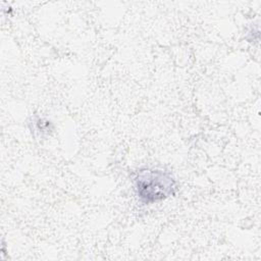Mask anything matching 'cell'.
<instances>
[{"mask_svg": "<svg viewBox=\"0 0 261 261\" xmlns=\"http://www.w3.org/2000/svg\"><path fill=\"white\" fill-rule=\"evenodd\" d=\"M134 190L142 203L153 204L174 196L176 181L167 171L143 168L134 177Z\"/></svg>", "mask_w": 261, "mask_h": 261, "instance_id": "obj_1", "label": "cell"}]
</instances>
